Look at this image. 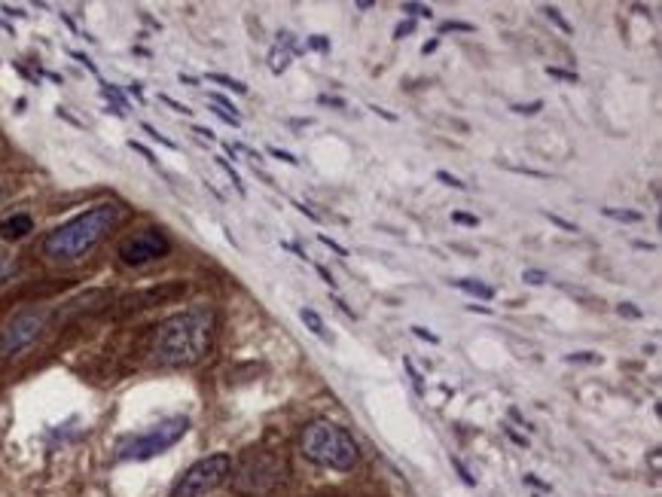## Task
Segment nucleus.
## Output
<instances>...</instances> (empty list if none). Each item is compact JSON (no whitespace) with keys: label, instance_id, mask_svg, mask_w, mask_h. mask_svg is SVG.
<instances>
[{"label":"nucleus","instance_id":"obj_1","mask_svg":"<svg viewBox=\"0 0 662 497\" xmlns=\"http://www.w3.org/2000/svg\"><path fill=\"white\" fill-rule=\"evenodd\" d=\"M214 327H217V318L205 305L165 318L153 333V360L168 369L196 366L211 351Z\"/></svg>","mask_w":662,"mask_h":497},{"label":"nucleus","instance_id":"obj_2","mask_svg":"<svg viewBox=\"0 0 662 497\" xmlns=\"http://www.w3.org/2000/svg\"><path fill=\"white\" fill-rule=\"evenodd\" d=\"M119 217H123L119 205H95L58 229H52L43 241V254L52 263H77L113 232Z\"/></svg>","mask_w":662,"mask_h":497},{"label":"nucleus","instance_id":"obj_3","mask_svg":"<svg viewBox=\"0 0 662 497\" xmlns=\"http://www.w3.org/2000/svg\"><path fill=\"white\" fill-rule=\"evenodd\" d=\"M299 452H303L312 464L327 467V470H351L360 461V446L354 443L351 433L327 418H318L303 427Z\"/></svg>","mask_w":662,"mask_h":497},{"label":"nucleus","instance_id":"obj_4","mask_svg":"<svg viewBox=\"0 0 662 497\" xmlns=\"http://www.w3.org/2000/svg\"><path fill=\"white\" fill-rule=\"evenodd\" d=\"M284 476H287V464L278 452L254 449L229 470V485H232L235 494L257 497V494H266L275 485H281Z\"/></svg>","mask_w":662,"mask_h":497},{"label":"nucleus","instance_id":"obj_5","mask_svg":"<svg viewBox=\"0 0 662 497\" xmlns=\"http://www.w3.org/2000/svg\"><path fill=\"white\" fill-rule=\"evenodd\" d=\"M190 430V418L187 415H171L159 424H153L150 430L141 433H129L116 443V461H150L162 452H168L174 443H180Z\"/></svg>","mask_w":662,"mask_h":497},{"label":"nucleus","instance_id":"obj_6","mask_svg":"<svg viewBox=\"0 0 662 497\" xmlns=\"http://www.w3.org/2000/svg\"><path fill=\"white\" fill-rule=\"evenodd\" d=\"M46 324H49V308H43V305H31V308L16 312L7 321V327L0 330V357H16L25 348H31L40 339V333L46 330Z\"/></svg>","mask_w":662,"mask_h":497},{"label":"nucleus","instance_id":"obj_7","mask_svg":"<svg viewBox=\"0 0 662 497\" xmlns=\"http://www.w3.org/2000/svg\"><path fill=\"white\" fill-rule=\"evenodd\" d=\"M229 470H232L229 455H208V458L196 461L174 482L168 497H205L208 491H214L217 485H223L229 479Z\"/></svg>","mask_w":662,"mask_h":497},{"label":"nucleus","instance_id":"obj_8","mask_svg":"<svg viewBox=\"0 0 662 497\" xmlns=\"http://www.w3.org/2000/svg\"><path fill=\"white\" fill-rule=\"evenodd\" d=\"M168 251H171V241L165 238L162 229H141L119 244V260L126 266H147L153 260L168 257Z\"/></svg>","mask_w":662,"mask_h":497},{"label":"nucleus","instance_id":"obj_9","mask_svg":"<svg viewBox=\"0 0 662 497\" xmlns=\"http://www.w3.org/2000/svg\"><path fill=\"white\" fill-rule=\"evenodd\" d=\"M31 229H34V220L28 214H13V217H7L4 223H0V238H4V241H19Z\"/></svg>","mask_w":662,"mask_h":497},{"label":"nucleus","instance_id":"obj_10","mask_svg":"<svg viewBox=\"0 0 662 497\" xmlns=\"http://www.w3.org/2000/svg\"><path fill=\"white\" fill-rule=\"evenodd\" d=\"M449 284L458 287V290H464V293H470V296H479V299H492V296H495L492 287L479 284V281H467V278H461V281H449Z\"/></svg>","mask_w":662,"mask_h":497},{"label":"nucleus","instance_id":"obj_11","mask_svg":"<svg viewBox=\"0 0 662 497\" xmlns=\"http://www.w3.org/2000/svg\"><path fill=\"white\" fill-rule=\"evenodd\" d=\"M16 272H19L16 257H10V254H0V287L10 284V281L16 278Z\"/></svg>","mask_w":662,"mask_h":497},{"label":"nucleus","instance_id":"obj_12","mask_svg":"<svg viewBox=\"0 0 662 497\" xmlns=\"http://www.w3.org/2000/svg\"><path fill=\"white\" fill-rule=\"evenodd\" d=\"M299 318H303V321L312 327L315 336H324V321H321V315L315 312V308H303V312H299Z\"/></svg>","mask_w":662,"mask_h":497},{"label":"nucleus","instance_id":"obj_13","mask_svg":"<svg viewBox=\"0 0 662 497\" xmlns=\"http://www.w3.org/2000/svg\"><path fill=\"white\" fill-rule=\"evenodd\" d=\"M208 80H211V83H220V86H226V89H232V92H238V95L248 92L245 83H238V80H232V77H223V74H211Z\"/></svg>","mask_w":662,"mask_h":497},{"label":"nucleus","instance_id":"obj_14","mask_svg":"<svg viewBox=\"0 0 662 497\" xmlns=\"http://www.w3.org/2000/svg\"><path fill=\"white\" fill-rule=\"evenodd\" d=\"M400 10H403V13H409V16H415V19H431V16H434V13H431V7L409 4V0H406V4H400Z\"/></svg>","mask_w":662,"mask_h":497},{"label":"nucleus","instance_id":"obj_15","mask_svg":"<svg viewBox=\"0 0 662 497\" xmlns=\"http://www.w3.org/2000/svg\"><path fill=\"white\" fill-rule=\"evenodd\" d=\"M605 217H614V220H623V223H641V214H635V211H617V208H605Z\"/></svg>","mask_w":662,"mask_h":497},{"label":"nucleus","instance_id":"obj_16","mask_svg":"<svg viewBox=\"0 0 662 497\" xmlns=\"http://www.w3.org/2000/svg\"><path fill=\"white\" fill-rule=\"evenodd\" d=\"M522 281H525V284H531V287H540V284H547L550 278H547V272H537V269H525V272H522Z\"/></svg>","mask_w":662,"mask_h":497},{"label":"nucleus","instance_id":"obj_17","mask_svg":"<svg viewBox=\"0 0 662 497\" xmlns=\"http://www.w3.org/2000/svg\"><path fill=\"white\" fill-rule=\"evenodd\" d=\"M217 165H220V168H223V171H226V174L232 177V183H235V190H238V193H242V196H245V183H242V177H238V174L232 171V165H229L226 159H217Z\"/></svg>","mask_w":662,"mask_h":497},{"label":"nucleus","instance_id":"obj_18","mask_svg":"<svg viewBox=\"0 0 662 497\" xmlns=\"http://www.w3.org/2000/svg\"><path fill=\"white\" fill-rule=\"evenodd\" d=\"M437 180L446 183V186H452V190H464V186H467V183H461V180H458L455 174H449V171H437Z\"/></svg>","mask_w":662,"mask_h":497},{"label":"nucleus","instance_id":"obj_19","mask_svg":"<svg viewBox=\"0 0 662 497\" xmlns=\"http://www.w3.org/2000/svg\"><path fill=\"white\" fill-rule=\"evenodd\" d=\"M544 13H547V19H553V22H556V25H559V28H562L565 34H571V25H568V22L562 19V13H559L556 7H544Z\"/></svg>","mask_w":662,"mask_h":497},{"label":"nucleus","instance_id":"obj_20","mask_svg":"<svg viewBox=\"0 0 662 497\" xmlns=\"http://www.w3.org/2000/svg\"><path fill=\"white\" fill-rule=\"evenodd\" d=\"M617 312H620L623 318H632V321H638V318H641V308H635L632 302H623V305H617Z\"/></svg>","mask_w":662,"mask_h":497},{"label":"nucleus","instance_id":"obj_21","mask_svg":"<svg viewBox=\"0 0 662 497\" xmlns=\"http://www.w3.org/2000/svg\"><path fill=\"white\" fill-rule=\"evenodd\" d=\"M449 31H473V25H467V22H446V25H440V34H449Z\"/></svg>","mask_w":662,"mask_h":497},{"label":"nucleus","instance_id":"obj_22","mask_svg":"<svg viewBox=\"0 0 662 497\" xmlns=\"http://www.w3.org/2000/svg\"><path fill=\"white\" fill-rule=\"evenodd\" d=\"M540 107H544V101H531V104H513V110H516V113H525V116L537 113Z\"/></svg>","mask_w":662,"mask_h":497},{"label":"nucleus","instance_id":"obj_23","mask_svg":"<svg viewBox=\"0 0 662 497\" xmlns=\"http://www.w3.org/2000/svg\"><path fill=\"white\" fill-rule=\"evenodd\" d=\"M452 223H461V226H479V220H476L473 214H461V211L452 214Z\"/></svg>","mask_w":662,"mask_h":497},{"label":"nucleus","instance_id":"obj_24","mask_svg":"<svg viewBox=\"0 0 662 497\" xmlns=\"http://www.w3.org/2000/svg\"><path fill=\"white\" fill-rule=\"evenodd\" d=\"M269 153H272L275 159H281V162H287V165H296V162H299L296 156H290L287 150H278V147H269Z\"/></svg>","mask_w":662,"mask_h":497},{"label":"nucleus","instance_id":"obj_25","mask_svg":"<svg viewBox=\"0 0 662 497\" xmlns=\"http://www.w3.org/2000/svg\"><path fill=\"white\" fill-rule=\"evenodd\" d=\"M321 244H327V247H330V251H336L339 257H345V254H348V251H345V247H342V244H336V241H333L330 235H321Z\"/></svg>","mask_w":662,"mask_h":497},{"label":"nucleus","instance_id":"obj_26","mask_svg":"<svg viewBox=\"0 0 662 497\" xmlns=\"http://www.w3.org/2000/svg\"><path fill=\"white\" fill-rule=\"evenodd\" d=\"M550 77H559V80H568V83H577V74H568V71H559V68H547Z\"/></svg>","mask_w":662,"mask_h":497},{"label":"nucleus","instance_id":"obj_27","mask_svg":"<svg viewBox=\"0 0 662 497\" xmlns=\"http://www.w3.org/2000/svg\"><path fill=\"white\" fill-rule=\"evenodd\" d=\"M412 333H415V336H418V339H428V342H431V345H437V342H440V339H437V336H434V333H428V330H425V327H412Z\"/></svg>","mask_w":662,"mask_h":497},{"label":"nucleus","instance_id":"obj_28","mask_svg":"<svg viewBox=\"0 0 662 497\" xmlns=\"http://www.w3.org/2000/svg\"><path fill=\"white\" fill-rule=\"evenodd\" d=\"M412 31H415V22H403V25H397V28H394V37H397V40H403V34H412Z\"/></svg>","mask_w":662,"mask_h":497},{"label":"nucleus","instance_id":"obj_29","mask_svg":"<svg viewBox=\"0 0 662 497\" xmlns=\"http://www.w3.org/2000/svg\"><path fill=\"white\" fill-rule=\"evenodd\" d=\"M318 101H321V104H330V107H345V101H339V98H330V95H321Z\"/></svg>","mask_w":662,"mask_h":497},{"label":"nucleus","instance_id":"obj_30","mask_svg":"<svg viewBox=\"0 0 662 497\" xmlns=\"http://www.w3.org/2000/svg\"><path fill=\"white\" fill-rule=\"evenodd\" d=\"M318 275H321V278H324V281H327V284H330V287H333V284H336V281H333V275H330V272H327V269H324V266H318Z\"/></svg>","mask_w":662,"mask_h":497},{"label":"nucleus","instance_id":"obj_31","mask_svg":"<svg viewBox=\"0 0 662 497\" xmlns=\"http://www.w3.org/2000/svg\"><path fill=\"white\" fill-rule=\"evenodd\" d=\"M568 360H598L595 354H589V351H583V354H571Z\"/></svg>","mask_w":662,"mask_h":497},{"label":"nucleus","instance_id":"obj_32","mask_svg":"<svg viewBox=\"0 0 662 497\" xmlns=\"http://www.w3.org/2000/svg\"><path fill=\"white\" fill-rule=\"evenodd\" d=\"M470 312H483V315H492V308H486V305H467Z\"/></svg>","mask_w":662,"mask_h":497},{"label":"nucleus","instance_id":"obj_33","mask_svg":"<svg viewBox=\"0 0 662 497\" xmlns=\"http://www.w3.org/2000/svg\"><path fill=\"white\" fill-rule=\"evenodd\" d=\"M437 46H440V43H437V40H431V43H425V46H421V52H425V55H428V52H434Z\"/></svg>","mask_w":662,"mask_h":497},{"label":"nucleus","instance_id":"obj_34","mask_svg":"<svg viewBox=\"0 0 662 497\" xmlns=\"http://www.w3.org/2000/svg\"><path fill=\"white\" fill-rule=\"evenodd\" d=\"M4 199H7V193H4V190H0V205H4Z\"/></svg>","mask_w":662,"mask_h":497}]
</instances>
